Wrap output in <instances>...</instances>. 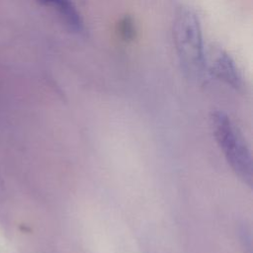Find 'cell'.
<instances>
[{
  "label": "cell",
  "mask_w": 253,
  "mask_h": 253,
  "mask_svg": "<svg viewBox=\"0 0 253 253\" xmlns=\"http://www.w3.org/2000/svg\"><path fill=\"white\" fill-rule=\"evenodd\" d=\"M173 42L184 71L200 77L206 69V49L200 21L189 8H180L173 22Z\"/></svg>",
  "instance_id": "1"
},
{
  "label": "cell",
  "mask_w": 253,
  "mask_h": 253,
  "mask_svg": "<svg viewBox=\"0 0 253 253\" xmlns=\"http://www.w3.org/2000/svg\"><path fill=\"white\" fill-rule=\"evenodd\" d=\"M214 137L235 174L246 184L252 181V160L250 151L230 118L222 112L211 115Z\"/></svg>",
  "instance_id": "2"
},
{
  "label": "cell",
  "mask_w": 253,
  "mask_h": 253,
  "mask_svg": "<svg viewBox=\"0 0 253 253\" xmlns=\"http://www.w3.org/2000/svg\"><path fill=\"white\" fill-rule=\"evenodd\" d=\"M206 69L216 79L233 88L237 89L242 85L241 74L235 62L221 47L211 46L206 50Z\"/></svg>",
  "instance_id": "3"
},
{
  "label": "cell",
  "mask_w": 253,
  "mask_h": 253,
  "mask_svg": "<svg viewBox=\"0 0 253 253\" xmlns=\"http://www.w3.org/2000/svg\"><path fill=\"white\" fill-rule=\"evenodd\" d=\"M43 5H48L56 9L62 20L73 31L80 32L83 29V23L72 0H37Z\"/></svg>",
  "instance_id": "4"
},
{
  "label": "cell",
  "mask_w": 253,
  "mask_h": 253,
  "mask_svg": "<svg viewBox=\"0 0 253 253\" xmlns=\"http://www.w3.org/2000/svg\"><path fill=\"white\" fill-rule=\"evenodd\" d=\"M117 31L122 40L126 42L132 41L135 38L136 28L133 20L130 17H124L117 25Z\"/></svg>",
  "instance_id": "5"
},
{
  "label": "cell",
  "mask_w": 253,
  "mask_h": 253,
  "mask_svg": "<svg viewBox=\"0 0 253 253\" xmlns=\"http://www.w3.org/2000/svg\"><path fill=\"white\" fill-rule=\"evenodd\" d=\"M3 192H4V184H3V181L0 177V197L3 195Z\"/></svg>",
  "instance_id": "6"
}]
</instances>
